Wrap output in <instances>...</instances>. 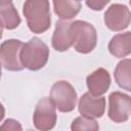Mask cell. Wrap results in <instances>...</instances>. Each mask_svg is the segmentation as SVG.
Returning <instances> with one entry per match:
<instances>
[{"instance_id":"cell-10","label":"cell","mask_w":131,"mask_h":131,"mask_svg":"<svg viewBox=\"0 0 131 131\" xmlns=\"http://www.w3.org/2000/svg\"><path fill=\"white\" fill-rule=\"evenodd\" d=\"M86 84L90 94L94 96H101L110 88L111 85L110 73L103 68H98L93 73L87 76Z\"/></svg>"},{"instance_id":"cell-8","label":"cell","mask_w":131,"mask_h":131,"mask_svg":"<svg viewBox=\"0 0 131 131\" xmlns=\"http://www.w3.org/2000/svg\"><path fill=\"white\" fill-rule=\"evenodd\" d=\"M131 13L127 5L114 3L104 12V24L113 32H119L127 29L130 25Z\"/></svg>"},{"instance_id":"cell-13","label":"cell","mask_w":131,"mask_h":131,"mask_svg":"<svg viewBox=\"0 0 131 131\" xmlns=\"http://www.w3.org/2000/svg\"><path fill=\"white\" fill-rule=\"evenodd\" d=\"M55 14L64 20L74 18L81 10V3L77 0H53Z\"/></svg>"},{"instance_id":"cell-7","label":"cell","mask_w":131,"mask_h":131,"mask_svg":"<svg viewBox=\"0 0 131 131\" xmlns=\"http://www.w3.org/2000/svg\"><path fill=\"white\" fill-rule=\"evenodd\" d=\"M131 113V98L128 94L114 91L108 96V118L115 123L128 121Z\"/></svg>"},{"instance_id":"cell-1","label":"cell","mask_w":131,"mask_h":131,"mask_svg":"<svg viewBox=\"0 0 131 131\" xmlns=\"http://www.w3.org/2000/svg\"><path fill=\"white\" fill-rule=\"evenodd\" d=\"M23 13L31 32L42 34L51 26L49 0H26Z\"/></svg>"},{"instance_id":"cell-6","label":"cell","mask_w":131,"mask_h":131,"mask_svg":"<svg viewBox=\"0 0 131 131\" xmlns=\"http://www.w3.org/2000/svg\"><path fill=\"white\" fill-rule=\"evenodd\" d=\"M24 43L17 39H8L0 45V61L7 71L18 72L24 70L20 61V50Z\"/></svg>"},{"instance_id":"cell-9","label":"cell","mask_w":131,"mask_h":131,"mask_svg":"<svg viewBox=\"0 0 131 131\" xmlns=\"http://www.w3.org/2000/svg\"><path fill=\"white\" fill-rule=\"evenodd\" d=\"M78 110L81 115L93 119L101 118L105 111V97L94 96L89 92H86L79 99Z\"/></svg>"},{"instance_id":"cell-12","label":"cell","mask_w":131,"mask_h":131,"mask_svg":"<svg viewBox=\"0 0 131 131\" xmlns=\"http://www.w3.org/2000/svg\"><path fill=\"white\" fill-rule=\"evenodd\" d=\"M108 51L118 58L129 55L131 52V33L125 32L115 35L108 43Z\"/></svg>"},{"instance_id":"cell-23","label":"cell","mask_w":131,"mask_h":131,"mask_svg":"<svg viewBox=\"0 0 131 131\" xmlns=\"http://www.w3.org/2000/svg\"><path fill=\"white\" fill-rule=\"evenodd\" d=\"M77 1H81V0H77Z\"/></svg>"},{"instance_id":"cell-2","label":"cell","mask_w":131,"mask_h":131,"mask_svg":"<svg viewBox=\"0 0 131 131\" xmlns=\"http://www.w3.org/2000/svg\"><path fill=\"white\" fill-rule=\"evenodd\" d=\"M19 57L24 68L30 71H39L48 61L49 48L40 38L33 37L23 45Z\"/></svg>"},{"instance_id":"cell-17","label":"cell","mask_w":131,"mask_h":131,"mask_svg":"<svg viewBox=\"0 0 131 131\" xmlns=\"http://www.w3.org/2000/svg\"><path fill=\"white\" fill-rule=\"evenodd\" d=\"M86 1V5L95 11H99L102 10L106 4L110 2V0H85Z\"/></svg>"},{"instance_id":"cell-11","label":"cell","mask_w":131,"mask_h":131,"mask_svg":"<svg viewBox=\"0 0 131 131\" xmlns=\"http://www.w3.org/2000/svg\"><path fill=\"white\" fill-rule=\"evenodd\" d=\"M71 23L67 20H58L55 24V29L51 39V45L53 49L59 52H63L70 49L72 46V39L70 34Z\"/></svg>"},{"instance_id":"cell-4","label":"cell","mask_w":131,"mask_h":131,"mask_svg":"<svg viewBox=\"0 0 131 131\" xmlns=\"http://www.w3.org/2000/svg\"><path fill=\"white\" fill-rule=\"evenodd\" d=\"M54 104L61 113H70L75 110L77 102V92L71 83L68 81H57L50 89V97Z\"/></svg>"},{"instance_id":"cell-19","label":"cell","mask_w":131,"mask_h":131,"mask_svg":"<svg viewBox=\"0 0 131 131\" xmlns=\"http://www.w3.org/2000/svg\"><path fill=\"white\" fill-rule=\"evenodd\" d=\"M4 116H5V108H4L3 104L0 102V122L3 120Z\"/></svg>"},{"instance_id":"cell-16","label":"cell","mask_w":131,"mask_h":131,"mask_svg":"<svg viewBox=\"0 0 131 131\" xmlns=\"http://www.w3.org/2000/svg\"><path fill=\"white\" fill-rule=\"evenodd\" d=\"M71 129L73 131H78V130H90V131H97L99 129L98 123L90 117L87 116H80L76 118L71 125Z\"/></svg>"},{"instance_id":"cell-21","label":"cell","mask_w":131,"mask_h":131,"mask_svg":"<svg viewBox=\"0 0 131 131\" xmlns=\"http://www.w3.org/2000/svg\"><path fill=\"white\" fill-rule=\"evenodd\" d=\"M2 36H3V28L0 26V39L2 38Z\"/></svg>"},{"instance_id":"cell-5","label":"cell","mask_w":131,"mask_h":131,"mask_svg":"<svg viewBox=\"0 0 131 131\" xmlns=\"http://www.w3.org/2000/svg\"><path fill=\"white\" fill-rule=\"evenodd\" d=\"M56 120L57 115L51 99L49 97L41 98L36 104L33 115V123L35 128L41 131L51 130L55 126Z\"/></svg>"},{"instance_id":"cell-20","label":"cell","mask_w":131,"mask_h":131,"mask_svg":"<svg viewBox=\"0 0 131 131\" xmlns=\"http://www.w3.org/2000/svg\"><path fill=\"white\" fill-rule=\"evenodd\" d=\"M12 0H0V5L1 4H6V3H11Z\"/></svg>"},{"instance_id":"cell-15","label":"cell","mask_w":131,"mask_h":131,"mask_svg":"<svg viewBox=\"0 0 131 131\" xmlns=\"http://www.w3.org/2000/svg\"><path fill=\"white\" fill-rule=\"evenodd\" d=\"M115 81L118 86L131 91V60L130 58H125L118 62L114 71Z\"/></svg>"},{"instance_id":"cell-18","label":"cell","mask_w":131,"mask_h":131,"mask_svg":"<svg viewBox=\"0 0 131 131\" xmlns=\"http://www.w3.org/2000/svg\"><path fill=\"white\" fill-rule=\"evenodd\" d=\"M0 130H21L20 124L13 120V119H7L2 126H0Z\"/></svg>"},{"instance_id":"cell-22","label":"cell","mask_w":131,"mask_h":131,"mask_svg":"<svg viewBox=\"0 0 131 131\" xmlns=\"http://www.w3.org/2000/svg\"><path fill=\"white\" fill-rule=\"evenodd\" d=\"M1 75H2V64H1V61H0V79H1Z\"/></svg>"},{"instance_id":"cell-14","label":"cell","mask_w":131,"mask_h":131,"mask_svg":"<svg viewBox=\"0 0 131 131\" xmlns=\"http://www.w3.org/2000/svg\"><path fill=\"white\" fill-rule=\"evenodd\" d=\"M21 19L12 3H6L0 5V26L6 30L16 29Z\"/></svg>"},{"instance_id":"cell-3","label":"cell","mask_w":131,"mask_h":131,"mask_svg":"<svg viewBox=\"0 0 131 131\" xmlns=\"http://www.w3.org/2000/svg\"><path fill=\"white\" fill-rule=\"evenodd\" d=\"M72 46L82 54L90 53L97 43L96 29L85 20H75L70 25Z\"/></svg>"}]
</instances>
